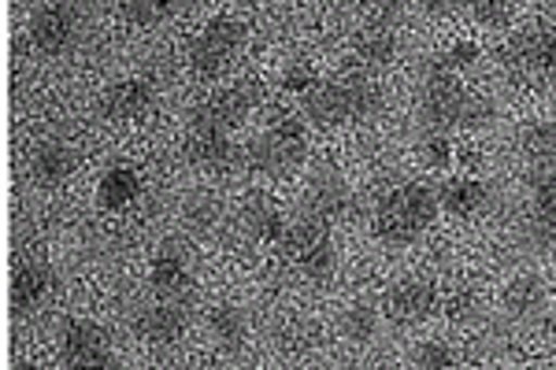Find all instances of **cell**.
<instances>
[{"instance_id": "cell-6", "label": "cell", "mask_w": 556, "mask_h": 370, "mask_svg": "<svg viewBox=\"0 0 556 370\" xmlns=\"http://www.w3.org/2000/svg\"><path fill=\"white\" fill-rule=\"evenodd\" d=\"M245 23L238 20V15L223 12V15H212L208 23L201 26V34L193 38L190 44V67L197 78H219L223 71L230 67V63L238 60L241 44H245Z\"/></svg>"}, {"instance_id": "cell-13", "label": "cell", "mask_w": 556, "mask_h": 370, "mask_svg": "<svg viewBox=\"0 0 556 370\" xmlns=\"http://www.w3.org/2000/svg\"><path fill=\"white\" fill-rule=\"evenodd\" d=\"M182 156L193 170H208V175H227L238 164V144L223 130H204V126H190L182 141Z\"/></svg>"}, {"instance_id": "cell-10", "label": "cell", "mask_w": 556, "mask_h": 370, "mask_svg": "<svg viewBox=\"0 0 556 370\" xmlns=\"http://www.w3.org/2000/svg\"><path fill=\"white\" fill-rule=\"evenodd\" d=\"M304 215L323 222V227L345 222L353 215V186L342 175H334V170H323L304 189Z\"/></svg>"}, {"instance_id": "cell-33", "label": "cell", "mask_w": 556, "mask_h": 370, "mask_svg": "<svg viewBox=\"0 0 556 370\" xmlns=\"http://www.w3.org/2000/svg\"><path fill=\"white\" fill-rule=\"evenodd\" d=\"M119 15H123V23H130V26H156V23H164L167 15H175V4H152V0H127V4H119Z\"/></svg>"}, {"instance_id": "cell-9", "label": "cell", "mask_w": 556, "mask_h": 370, "mask_svg": "<svg viewBox=\"0 0 556 370\" xmlns=\"http://www.w3.org/2000/svg\"><path fill=\"white\" fill-rule=\"evenodd\" d=\"M438 304H442L438 285L424 275H408V278H397V282L386 289L382 311L393 327H419V322H427L430 315H434Z\"/></svg>"}, {"instance_id": "cell-7", "label": "cell", "mask_w": 556, "mask_h": 370, "mask_svg": "<svg viewBox=\"0 0 556 370\" xmlns=\"http://www.w3.org/2000/svg\"><path fill=\"white\" fill-rule=\"evenodd\" d=\"M83 34V12L75 4H41L26 23V41L38 56H64Z\"/></svg>"}, {"instance_id": "cell-31", "label": "cell", "mask_w": 556, "mask_h": 370, "mask_svg": "<svg viewBox=\"0 0 556 370\" xmlns=\"http://www.w3.org/2000/svg\"><path fill=\"white\" fill-rule=\"evenodd\" d=\"M442 308L453 322H471V319H479V311H482V296H479V289H471V285H453L450 293L442 296Z\"/></svg>"}, {"instance_id": "cell-19", "label": "cell", "mask_w": 556, "mask_h": 370, "mask_svg": "<svg viewBox=\"0 0 556 370\" xmlns=\"http://www.w3.org/2000/svg\"><path fill=\"white\" fill-rule=\"evenodd\" d=\"M30 182L41 186V189H60L71 182V175L78 170V156L67 141H41L38 149L30 152Z\"/></svg>"}, {"instance_id": "cell-2", "label": "cell", "mask_w": 556, "mask_h": 370, "mask_svg": "<svg viewBox=\"0 0 556 370\" xmlns=\"http://www.w3.org/2000/svg\"><path fill=\"white\" fill-rule=\"evenodd\" d=\"M438 193L424 182H405V186H393L386 189L375 204V215H371V230L382 245H393V248H405V245H416L424 233L434 230L438 222Z\"/></svg>"}, {"instance_id": "cell-5", "label": "cell", "mask_w": 556, "mask_h": 370, "mask_svg": "<svg viewBox=\"0 0 556 370\" xmlns=\"http://www.w3.org/2000/svg\"><path fill=\"white\" fill-rule=\"evenodd\" d=\"M286 259L293 264V270L312 285H327L338 270V248L334 238H330V227H323L316 219H298L290 222V233L282 241Z\"/></svg>"}, {"instance_id": "cell-16", "label": "cell", "mask_w": 556, "mask_h": 370, "mask_svg": "<svg viewBox=\"0 0 556 370\" xmlns=\"http://www.w3.org/2000/svg\"><path fill=\"white\" fill-rule=\"evenodd\" d=\"M186 330H190V319H186V311L175 301L141 308L138 319H134V333L152 348H175L186 337Z\"/></svg>"}, {"instance_id": "cell-28", "label": "cell", "mask_w": 556, "mask_h": 370, "mask_svg": "<svg viewBox=\"0 0 556 370\" xmlns=\"http://www.w3.org/2000/svg\"><path fill=\"white\" fill-rule=\"evenodd\" d=\"M338 333H342V341H349V345H367L379 333V304L371 301L345 304L342 315H338Z\"/></svg>"}, {"instance_id": "cell-29", "label": "cell", "mask_w": 556, "mask_h": 370, "mask_svg": "<svg viewBox=\"0 0 556 370\" xmlns=\"http://www.w3.org/2000/svg\"><path fill=\"white\" fill-rule=\"evenodd\" d=\"M519 149L531 156L538 167H549L556 160V119H538L519 133Z\"/></svg>"}, {"instance_id": "cell-36", "label": "cell", "mask_w": 556, "mask_h": 370, "mask_svg": "<svg viewBox=\"0 0 556 370\" xmlns=\"http://www.w3.org/2000/svg\"><path fill=\"white\" fill-rule=\"evenodd\" d=\"M468 15L479 26H508V23H513V15H516V8L513 4H497V0H482V4L468 8Z\"/></svg>"}, {"instance_id": "cell-14", "label": "cell", "mask_w": 556, "mask_h": 370, "mask_svg": "<svg viewBox=\"0 0 556 370\" xmlns=\"http://www.w3.org/2000/svg\"><path fill=\"white\" fill-rule=\"evenodd\" d=\"M156 104V89H152L149 78L141 75H130V78H119L104 89L101 97V115L108 123H138L146 119Z\"/></svg>"}, {"instance_id": "cell-27", "label": "cell", "mask_w": 556, "mask_h": 370, "mask_svg": "<svg viewBox=\"0 0 556 370\" xmlns=\"http://www.w3.org/2000/svg\"><path fill=\"white\" fill-rule=\"evenodd\" d=\"M275 345L282 348L286 356H312V352L323 345V330L308 315H290V319L278 322Z\"/></svg>"}, {"instance_id": "cell-15", "label": "cell", "mask_w": 556, "mask_h": 370, "mask_svg": "<svg viewBox=\"0 0 556 370\" xmlns=\"http://www.w3.org/2000/svg\"><path fill=\"white\" fill-rule=\"evenodd\" d=\"M508 63H513L516 71H523V75L556 82V26L519 34V38L508 44Z\"/></svg>"}, {"instance_id": "cell-21", "label": "cell", "mask_w": 556, "mask_h": 370, "mask_svg": "<svg viewBox=\"0 0 556 370\" xmlns=\"http://www.w3.org/2000/svg\"><path fill=\"white\" fill-rule=\"evenodd\" d=\"M56 289V270L41 259H26V264L15 267V282H12V304L20 315L38 311L45 301L52 296Z\"/></svg>"}, {"instance_id": "cell-30", "label": "cell", "mask_w": 556, "mask_h": 370, "mask_svg": "<svg viewBox=\"0 0 556 370\" xmlns=\"http://www.w3.org/2000/svg\"><path fill=\"white\" fill-rule=\"evenodd\" d=\"M282 89L290 97H304L308 101L312 93L319 89V71H316V63H308V60H293V63H286L282 67Z\"/></svg>"}, {"instance_id": "cell-26", "label": "cell", "mask_w": 556, "mask_h": 370, "mask_svg": "<svg viewBox=\"0 0 556 370\" xmlns=\"http://www.w3.org/2000/svg\"><path fill=\"white\" fill-rule=\"evenodd\" d=\"M141 196V175L134 167H112L97 182V204L104 212H127L130 204H138Z\"/></svg>"}, {"instance_id": "cell-12", "label": "cell", "mask_w": 556, "mask_h": 370, "mask_svg": "<svg viewBox=\"0 0 556 370\" xmlns=\"http://www.w3.org/2000/svg\"><path fill=\"white\" fill-rule=\"evenodd\" d=\"M256 107V93L249 86H230V89H219L212 93L208 101H201L193 107V119L190 126H204V130H238L245 123V115Z\"/></svg>"}, {"instance_id": "cell-11", "label": "cell", "mask_w": 556, "mask_h": 370, "mask_svg": "<svg viewBox=\"0 0 556 370\" xmlns=\"http://www.w3.org/2000/svg\"><path fill=\"white\" fill-rule=\"evenodd\" d=\"M60 356L71 370H97L112 359V345L108 333L89 319H71L60 330Z\"/></svg>"}, {"instance_id": "cell-25", "label": "cell", "mask_w": 556, "mask_h": 370, "mask_svg": "<svg viewBox=\"0 0 556 370\" xmlns=\"http://www.w3.org/2000/svg\"><path fill=\"white\" fill-rule=\"evenodd\" d=\"M486 201H490V189L475 175L450 178V182L438 189V204H442V212H450L453 219H471V215H479L482 207H486Z\"/></svg>"}, {"instance_id": "cell-22", "label": "cell", "mask_w": 556, "mask_h": 370, "mask_svg": "<svg viewBox=\"0 0 556 370\" xmlns=\"http://www.w3.org/2000/svg\"><path fill=\"white\" fill-rule=\"evenodd\" d=\"M149 282L160 296H178L193 282V267L178 245H160L156 256L149 259Z\"/></svg>"}, {"instance_id": "cell-20", "label": "cell", "mask_w": 556, "mask_h": 370, "mask_svg": "<svg viewBox=\"0 0 556 370\" xmlns=\"http://www.w3.org/2000/svg\"><path fill=\"white\" fill-rule=\"evenodd\" d=\"M238 230L245 233L253 245H282L290 233V219L282 215V207L271 201H249L238 212Z\"/></svg>"}, {"instance_id": "cell-17", "label": "cell", "mask_w": 556, "mask_h": 370, "mask_svg": "<svg viewBox=\"0 0 556 370\" xmlns=\"http://www.w3.org/2000/svg\"><path fill=\"white\" fill-rule=\"evenodd\" d=\"M349 52H353L356 75L371 78V75H379V71H386L393 60H397V34H393V26L367 23L364 30L353 34Z\"/></svg>"}, {"instance_id": "cell-23", "label": "cell", "mask_w": 556, "mask_h": 370, "mask_svg": "<svg viewBox=\"0 0 556 370\" xmlns=\"http://www.w3.org/2000/svg\"><path fill=\"white\" fill-rule=\"evenodd\" d=\"M178 219L193 238H215L223 222H227V207L208 189H190L182 196V204H178Z\"/></svg>"}, {"instance_id": "cell-37", "label": "cell", "mask_w": 556, "mask_h": 370, "mask_svg": "<svg viewBox=\"0 0 556 370\" xmlns=\"http://www.w3.org/2000/svg\"><path fill=\"white\" fill-rule=\"evenodd\" d=\"M97 370H123V363H119V359H115V356H112V359H108V363H104V367H97Z\"/></svg>"}, {"instance_id": "cell-32", "label": "cell", "mask_w": 556, "mask_h": 370, "mask_svg": "<svg viewBox=\"0 0 556 370\" xmlns=\"http://www.w3.org/2000/svg\"><path fill=\"white\" fill-rule=\"evenodd\" d=\"M408 370H456V352L445 341H424L412 352Z\"/></svg>"}, {"instance_id": "cell-8", "label": "cell", "mask_w": 556, "mask_h": 370, "mask_svg": "<svg viewBox=\"0 0 556 370\" xmlns=\"http://www.w3.org/2000/svg\"><path fill=\"white\" fill-rule=\"evenodd\" d=\"M523 238L534 248L556 245V167H538L527 178L523 196Z\"/></svg>"}, {"instance_id": "cell-34", "label": "cell", "mask_w": 556, "mask_h": 370, "mask_svg": "<svg viewBox=\"0 0 556 370\" xmlns=\"http://www.w3.org/2000/svg\"><path fill=\"white\" fill-rule=\"evenodd\" d=\"M419 152H424V164L434 167V170L453 167V160H456V144H453L450 133H424Z\"/></svg>"}, {"instance_id": "cell-3", "label": "cell", "mask_w": 556, "mask_h": 370, "mask_svg": "<svg viewBox=\"0 0 556 370\" xmlns=\"http://www.w3.org/2000/svg\"><path fill=\"white\" fill-rule=\"evenodd\" d=\"M382 89L364 75L334 78L319 82L316 93L304 101V112L316 126H345V123H367L382 112Z\"/></svg>"}, {"instance_id": "cell-1", "label": "cell", "mask_w": 556, "mask_h": 370, "mask_svg": "<svg viewBox=\"0 0 556 370\" xmlns=\"http://www.w3.org/2000/svg\"><path fill=\"white\" fill-rule=\"evenodd\" d=\"M419 119H424L427 133L486 130L497 119V107H493L490 97L464 86L460 75H450V71L430 63L424 86H419Z\"/></svg>"}, {"instance_id": "cell-4", "label": "cell", "mask_w": 556, "mask_h": 370, "mask_svg": "<svg viewBox=\"0 0 556 370\" xmlns=\"http://www.w3.org/2000/svg\"><path fill=\"white\" fill-rule=\"evenodd\" d=\"M308 156V133L298 119H271L267 130L245 144V167L253 175H290Z\"/></svg>"}, {"instance_id": "cell-38", "label": "cell", "mask_w": 556, "mask_h": 370, "mask_svg": "<svg viewBox=\"0 0 556 370\" xmlns=\"http://www.w3.org/2000/svg\"><path fill=\"white\" fill-rule=\"evenodd\" d=\"M267 370H278V367H267Z\"/></svg>"}, {"instance_id": "cell-18", "label": "cell", "mask_w": 556, "mask_h": 370, "mask_svg": "<svg viewBox=\"0 0 556 370\" xmlns=\"http://www.w3.org/2000/svg\"><path fill=\"white\" fill-rule=\"evenodd\" d=\"M549 308V289L538 275H516L513 282L501 289V311L519 327H531Z\"/></svg>"}, {"instance_id": "cell-35", "label": "cell", "mask_w": 556, "mask_h": 370, "mask_svg": "<svg viewBox=\"0 0 556 370\" xmlns=\"http://www.w3.org/2000/svg\"><path fill=\"white\" fill-rule=\"evenodd\" d=\"M479 56H482V49L475 41H453L450 49H445L442 56L434 60V67L450 71V75H464V71L479 63Z\"/></svg>"}, {"instance_id": "cell-24", "label": "cell", "mask_w": 556, "mask_h": 370, "mask_svg": "<svg viewBox=\"0 0 556 370\" xmlns=\"http://www.w3.org/2000/svg\"><path fill=\"white\" fill-rule=\"evenodd\" d=\"M204 330H208L215 348L227 352V356H238L249 345V330L253 327H249V315L238 304H215L208 319H204Z\"/></svg>"}]
</instances>
